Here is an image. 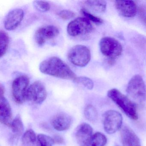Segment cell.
Returning a JSON list of instances; mask_svg holds the SVG:
<instances>
[{
    "label": "cell",
    "mask_w": 146,
    "mask_h": 146,
    "mask_svg": "<svg viewBox=\"0 0 146 146\" xmlns=\"http://www.w3.org/2000/svg\"><path fill=\"white\" fill-rule=\"evenodd\" d=\"M107 142L106 136L100 132L95 133L91 138V146H105Z\"/></svg>",
    "instance_id": "d6986e66"
},
{
    "label": "cell",
    "mask_w": 146,
    "mask_h": 146,
    "mask_svg": "<svg viewBox=\"0 0 146 146\" xmlns=\"http://www.w3.org/2000/svg\"><path fill=\"white\" fill-rule=\"evenodd\" d=\"M115 5L118 12L124 17H133L137 13L136 5L132 1L118 0L115 1Z\"/></svg>",
    "instance_id": "4fadbf2b"
},
{
    "label": "cell",
    "mask_w": 146,
    "mask_h": 146,
    "mask_svg": "<svg viewBox=\"0 0 146 146\" xmlns=\"http://www.w3.org/2000/svg\"><path fill=\"white\" fill-rule=\"evenodd\" d=\"M139 14L141 21L146 27V9L143 7L140 8Z\"/></svg>",
    "instance_id": "83f0119b"
},
{
    "label": "cell",
    "mask_w": 146,
    "mask_h": 146,
    "mask_svg": "<svg viewBox=\"0 0 146 146\" xmlns=\"http://www.w3.org/2000/svg\"><path fill=\"white\" fill-rule=\"evenodd\" d=\"M53 139L54 143H57V144H63L64 142V138L60 136H55L54 137Z\"/></svg>",
    "instance_id": "f1b7e54d"
},
{
    "label": "cell",
    "mask_w": 146,
    "mask_h": 146,
    "mask_svg": "<svg viewBox=\"0 0 146 146\" xmlns=\"http://www.w3.org/2000/svg\"><path fill=\"white\" fill-rule=\"evenodd\" d=\"M33 4L35 9L40 12L48 11L50 9V5L46 1H34Z\"/></svg>",
    "instance_id": "d4e9b609"
},
{
    "label": "cell",
    "mask_w": 146,
    "mask_h": 146,
    "mask_svg": "<svg viewBox=\"0 0 146 146\" xmlns=\"http://www.w3.org/2000/svg\"><path fill=\"white\" fill-rule=\"evenodd\" d=\"M0 96H4V93H5V89H4V87L1 85V88H0Z\"/></svg>",
    "instance_id": "f546056e"
},
{
    "label": "cell",
    "mask_w": 146,
    "mask_h": 146,
    "mask_svg": "<svg viewBox=\"0 0 146 146\" xmlns=\"http://www.w3.org/2000/svg\"><path fill=\"white\" fill-rule=\"evenodd\" d=\"M67 56L72 64L79 67L86 66L91 59L90 50L83 45H76L72 48Z\"/></svg>",
    "instance_id": "277c9868"
},
{
    "label": "cell",
    "mask_w": 146,
    "mask_h": 146,
    "mask_svg": "<svg viewBox=\"0 0 146 146\" xmlns=\"http://www.w3.org/2000/svg\"><path fill=\"white\" fill-rule=\"evenodd\" d=\"M93 30L90 21L86 18L79 17L68 24L67 33L72 36H77L90 34Z\"/></svg>",
    "instance_id": "52a82bcc"
},
{
    "label": "cell",
    "mask_w": 146,
    "mask_h": 146,
    "mask_svg": "<svg viewBox=\"0 0 146 146\" xmlns=\"http://www.w3.org/2000/svg\"><path fill=\"white\" fill-rule=\"evenodd\" d=\"M107 95L129 117L133 120L138 119L136 104L128 96L115 88L110 90L108 92Z\"/></svg>",
    "instance_id": "7a4b0ae2"
},
{
    "label": "cell",
    "mask_w": 146,
    "mask_h": 146,
    "mask_svg": "<svg viewBox=\"0 0 146 146\" xmlns=\"http://www.w3.org/2000/svg\"><path fill=\"white\" fill-rule=\"evenodd\" d=\"M37 137L40 146H52L54 143L53 138L45 134H40Z\"/></svg>",
    "instance_id": "603a6c76"
},
{
    "label": "cell",
    "mask_w": 146,
    "mask_h": 146,
    "mask_svg": "<svg viewBox=\"0 0 146 146\" xmlns=\"http://www.w3.org/2000/svg\"><path fill=\"white\" fill-rule=\"evenodd\" d=\"M29 80L25 76L15 78L12 86V92L14 100L18 103H23L26 100V94L29 88Z\"/></svg>",
    "instance_id": "9c48e42d"
},
{
    "label": "cell",
    "mask_w": 146,
    "mask_h": 146,
    "mask_svg": "<svg viewBox=\"0 0 146 146\" xmlns=\"http://www.w3.org/2000/svg\"><path fill=\"white\" fill-rule=\"evenodd\" d=\"M84 114L86 119L91 122L95 121L98 117L97 110L94 106L91 105H88L85 107Z\"/></svg>",
    "instance_id": "7402d4cb"
},
{
    "label": "cell",
    "mask_w": 146,
    "mask_h": 146,
    "mask_svg": "<svg viewBox=\"0 0 146 146\" xmlns=\"http://www.w3.org/2000/svg\"><path fill=\"white\" fill-rule=\"evenodd\" d=\"M12 112L11 108L6 98L4 96L0 97V121L3 124L11 125Z\"/></svg>",
    "instance_id": "2e32d148"
},
{
    "label": "cell",
    "mask_w": 146,
    "mask_h": 146,
    "mask_svg": "<svg viewBox=\"0 0 146 146\" xmlns=\"http://www.w3.org/2000/svg\"><path fill=\"white\" fill-rule=\"evenodd\" d=\"M24 12L22 9L16 8L8 13L4 21V26L7 31L17 29L23 20Z\"/></svg>",
    "instance_id": "7c38bea8"
},
{
    "label": "cell",
    "mask_w": 146,
    "mask_h": 146,
    "mask_svg": "<svg viewBox=\"0 0 146 146\" xmlns=\"http://www.w3.org/2000/svg\"><path fill=\"white\" fill-rule=\"evenodd\" d=\"M74 81L75 82L81 84L87 89L89 90H91L94 88V84L93 81L87 77L81 76L76 78Z\"/></svg>",
    "instance_id": "cb8c5ba5"
},
{
    "label": "cell",
    "mask_w": 146,
    "mask_h": 146,
    "mask_svg": "<svg viewBox=\"0 0 146 146\" xmlns=\"http://www.w3.org/2000/svg\"><path fill=\"white\" fill-rule=\"evenodd\" d=\"M81 12H82V14L89 21L90 20L97 25H100L103 23V21L102 19L100 18H98V17L94 16V15L91 14L88 11L85 9H82Z\"/></svg>",
    "instance_id": "484cf974"
},
{
    "label": "cell",
    "mask_w": 146,
    "mask_h": 146,
    "mask_svg": "<svg viewBox=\"0 0 146 146\" xmlns=\"http://www.w3.org/2000/svg\"><path fill=\"white\" fill-rule=\"evenodd\" d=\"M47 93L44 84L40 81L35 82L28 88L26 100L34 104H42L47 97Z\"/></svg>",
    "instance_id": "ba28073f"
},
{
    "label": "cell",
    "mask_w": 146,
    "mask_h": 146,
    "mask_svg": "<svg viewBox=\"0 0 146 146\" xmlns=\"http://www.w3.org/2000/svg\"><path fill=\"white\" fill-rule=\"evenodd\" d=\"M123 146H141L140 139L129 127L124 126L121 131Z\"/></svg>",
    "instance_id": "9a60e30c"
},
{
    "label": "cell",
    "mask_w": 146,
    "mask_h": 146,
    "mask_svg": "<svg viewBox=\"0 0 146 146\" xmlns=\"http://www.w3.org/2000/svg\"><path fill=\"white\" fill-rule=\"evenodd\" d=\"M100 48L102 53L111 59L117 58L123 52L121 43L116 39L108 36L100 40Z\"/></svg>",
    "instance_id": "5b68a950"
},
{
    "label": "cell",
    "mask_w": 146,
    "mask_h": 146,
    "mask_svg": "<svg viewBox=\"0 0 146 146\" xmlns=\"http://www.w3.org/2000/svg\"><path fill=\"white\" fill-rule=\"evenodd\" d=\"M128 97L137 104H143L146 98L145 83L140 75H136L129 81L126 88Z\"/></svg>",
    "instance_id": "3957f363"
},
{
    "label": "cell",
    "mask_w": 146,
    "mask_h": 146,
    "mask_svg": "<svg viewBox=\"0 0 146 146\" xmlns=\"http://www.w3.org/2000/svg\"><path fill=\"white\" fill-rule=\"evenodd\" d=\"M37 137L34 130L30 129L25 132L22 137V142L25 145L34 144L36 142Z\"/></svg>",
    "instance_id": "44dd1931"
},
{
    "label": "cell",
    "mask_w": 146,
    "mask_h": 146,
    "mask_svg": "<svg viewBox=\"0 0 146 146\" xmlns=\"http://www.w3.org/2000/svg\"><path fill=\"white\" fill-rule=\"evenodd\" d=\"M93 132V128L87 123H83L78 126L75 131V136L79 146H91Z\"/></svg>",
    "instance_id": "8fae6325"
},
{
    "label": "cell",
    "mask_w": 146,
    "mask_h": 146,
    "mask_svg": "<svg viewBox=\"0 0 146 146\" xmlns=\"http://www.w3.org/2000/svg\"><path fill=\"white\" fill-rule=\"evenodd\" d=\"M9 43V38L8 35L5 31L0 32V54L1 57L6 53Z\"/></svg>",
    "instance_id": "ffe728a7"
},
{
    "label": "cell",
    "mask_w": 146,
    "mask_h": 146,
    "mask_svg": "<svg viewBox=\"0 0 146 146\" xmlns=\"http://www.w3.org/2000/svg\"><path fill=\"white\" fill-rule=\"evenodd\" d=\"M72 119L67 113H60L54 116L52 121L53 128L58 131H64L69 129L71 125Z\"/></svg>",
    "instance_id": "5bb4252c"
},
{
    "label": "cell",
    "mask_w": 146,
    "mask_h": 146,
    "mask_svg": "<svg viewBox=\"0 0 146 146\" xmlns=\"http://www.w3.org/2000/svg\"><path fill=\"white\" fill-rule=\"evenodd\" d=\"M85 3L91 10L97 13H103L106 9L107 3L104 1H87Z\"/></svg>",
    "instance_id": "ac0fdd59"
},
{
    "label": "cell",
    "mask_w": 146,
    "mask_h": 146,
    "mask_svg": "<svg viewBox=\"0 0 146 146\" xmlns=\"http://www.w3.org/2000/svg\"><path fill=\"white\" fill-rule=\"evenodd\" d=\"M123 117L120 113L115 110H109L103 114V126L108 134L117 132L122 126Z\"/></svg>",
    "instance_id": "8992f818"
},
{
    "label": "cell",
    "mask_w": 146,
    "mask_h": 146,
    "mask_svg": "<svg viewBox=\"0 0 146 146\" xmlns=\"http://www.w3.org/2000/svg\"><path fill=\"white\" fill-rule=\"evenodd\" d=\"M11 127L13 133V140L17 141L22 135L24 131L23 123L19 115H17L12 121Z\"/></svg>",
    "instance_id": "e0dca14e"
},
{
    "label": "cell",
    "mask_w": 146,
    "mask_h": 146,
    "mask_svg": "<svg viewBox=\"0 0 146 146\" xmlns=\"http://www.w3.org/2000/svg\"><path fill=\"white\" fill-rule=\"evenodd\" d=\"M39 69L42 73L58 78L75 80L76 74L70 67L59 58L51 57L40 64Z\"/></svg>",
    "instance_id": "6da1fadb"
},
{
    "label": "cell",
    "mask_w": 146,
    "mask_h": 146,
    "mask_svg": "<svg viewBox=\"0 0 146 146\" xmlns=\"http://www.w3.org/2000/svg\"><path fill=\"white\" fill-rule=\"evenodd\" d=\"M59 34V30L54 25H49L39 28L35 35V39L36 44L42 46L47 41L55 38Z\"/></svg>",
    "instance_id": "30bf717a"
},
{
    "label": "cell",
    "mask_w": 146,
    "mask_h": 146,
    "mask_svg": "<svg viewBox=\"0 0 146 146\" xmlns=\"http://www.w3.org/2000/svg\"><path fill=\"white\" fill-rule=\"evenodd\" d=\"M58 15L60 17L64 20H69L75 17V13L69 10H62L59 12Z\"/></svg>",
    "instance_id": "4316f807"
}]
</instances>
